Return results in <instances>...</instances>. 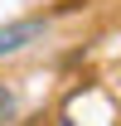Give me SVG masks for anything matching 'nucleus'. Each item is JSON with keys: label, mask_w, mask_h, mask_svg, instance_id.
<instances>
[{"label": "nucleus", "mask_w": 121, "mask_h": 126, "mask_svg": "<svg viewBox=\"0 0 121 126\" xmlns=\"http://www.w3.org/2000/svg\"><path fill=\"white\" fill-rule=\"evenodd\" d=\"M58 126H73V121H68V116H58Z\"/></svg>", "instance_id": "nucleus-3"}, {"label": "nucleus", "mask_w": 121, "mask_h": 126, "mask_svg": "<svg viewBox=\"0 0 121 126\" xmlns=\"http://www.w3.org/2000/svg\"><path fill=\"white\" fill-rule=\"evenodd\" d=\"M48 34V19L44 15H24V19H10V24H0V58H15L24 53L29 44H39Z\"/></svg>", "instance_id": "nucleus-1"}, {"label": "nucleus", "mask_w": 121, "mask_h": 126, "mask_svg": "<svg viewBox=\"0 0 121 126\" xmlns=\"http://www.w3.org/2000/svg\"><path fill=\"white\" fill-rule=\"evenodd\" d=\"M15 111H19V92H15V87H0V126L10 121Z\"/></svg>", "instance_id": "nucleus-2"}]
</instances>
